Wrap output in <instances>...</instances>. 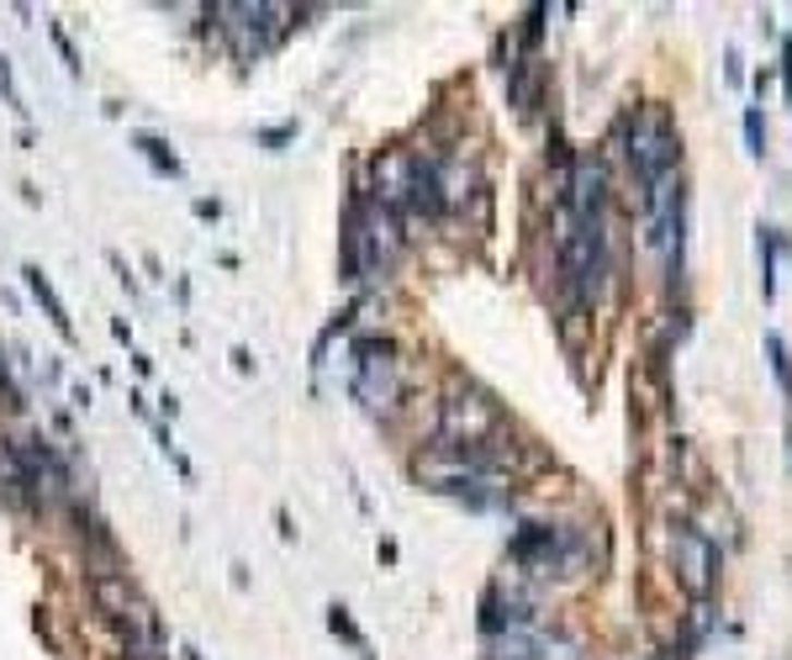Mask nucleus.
Instances as JSON below:
<instances>
[{
  "label": "nucleus",
  "mask_w": 792,
  "mask_h": 660,
  "mask_svg": "<svg viewBox=\"0 0 792 660\" xmlns=\"http://www.w3.org/2000/svg\"><path fill=\"white\" fill-rule=\"evenodd\" d=\"M185 660H202V656H196V650H185Z\"/></svg>",
  "instance_id": "23"
},
{
  "label": "nucleus",
  "mask_w": 792,
  "mask_h": 660,
  "mask_svg": "<svg viewBox=\"0 0 792 660\" xmlns=\"http://www.w3.org/2000/svg\"><path fill=\"white\" fill-rule=\"evenodd\" d=\"M0 402L16 413L22 407V391H16V381H11V370H5V359H0Z\"/></svg>",
  "instance_id": "19"
},
{
  "label": "nucleus",
  "mask_w": 792,
  "mask_h": 660,
  "mask_svg": "<svg viewBox=\"0 0 792 660\" xmlns=\"http://www.w3.org/2000/svg\"><path fill=\"white\" fill-rule=\"evenodd\" d=\"M397 248H402L397 211L349 201V217H344V280H365V276L391 270Z\"/></svg>",
  "instance_id": "2"
},
{
  "label": "nucleus",
  "mask_w": 792,
  "mask_h": 660,
  "mask_svg": "<svg viewBox=\"0 0 792 660\" xmlns=\"http://www.w3.org/2000/svg\"><path fill=\"white\" fill-rule=\"evenodd\" d=\"M682 159V138H677V122L666 106H645L634 111L629 122V170H634V185H639V207L655 211L671 191V170Z\"/></svg>",
  "instance_id": "1"
},
{
  "label": "nucleus",
  "mask_w": 792,
  "mask_h": 660,
  "mask_svg": "<svg viewBox=\"0 0 792 660\" xmlns=\"http://www.w3.org/2000/svg\"><path fill=\"white\" fill-rule=\"evenodd\" d=\"M723 74H729V85H740V80H745V70H740V53H734V48L723 53Z\"/></svg>",
  "instance_id": "22"
},
{
  "label": "nucleus",
  "mask_w": 792,
  "mask_h": 660,
  "mask_svg": "<svg viewBox=\"0 0 792 660\" xmlns=\"http://www.w3.org/2000/svg\"><path fill=\"white\" fill-rule=\"evenodd\" d=\"M407 180H413V154H380L376 164H370V196H376V207L397 211L407 207Z\"/></svg>",
  "instance_id": "6"
},
{
  "label": "nucleus",
  "mask_w": 792,
  "mask_h": 660,
  "mask_svg": "<svg viewBox=\"0 0 792 660\" xmlns=\"http://www.w3.org/2000/svg\"><path fill=\"white\" fill-rule=\"evenodd\" d=\"M0 90H5L11 106H22V90H16V80H11V59H0Z\"/></svg>",
  "instance_id": "20"
},
{
  "label": "nucleus",
  "mask_w": 792,
  "mask_h": 660,
  "mask_svg": "<svg viewBox=\"0 0 792 660\" xmlns=\"http://www.w3.org/2000/svg\"><path fill=\"white\" fill-rule=\"evenodd\" d=\"M328 628H333V634H344V639L354 645V650H365V634H360V624L349 619V608H344V602H333V608H328Z\"/></svg>",
  "instance_id": "15"
},
{
  "label": "nucleus",
  "mask_w": 792,
  "mask_h": 660,
  "mask_svg": "<svg viewBox=\"0 0 792 660\" xmlns=\"http://www.w3.org/2000/svg\"><path fill=\"white\" fill-rule=\"evenodd\" d=\"M766 354H771V376L782 386V396L792 402V354H788V344H782V333H766Z\"/></svg>",
  "instance_id": "14"
},
{
  "label": "nucleus",
  "mask_w": 792,
  "mask_h": 660,
  "mask_svg": "<svg viewBox=\"0 0 792 660\" xmlns=\"http://www.w3.org/2000/svg\"><path fill=\"white\" fill-rule=\"evenodd\" d=\"M138 148L148 154V159H154V170H159V174H180V159H174V154L159 138H138Z\"/></svg>",
  "instance_id": "16"
},
{
  "label": "nucleus",
  "mask_w": 792,
  "mask_h": 660,
  "mask_svg": "<svg viewBox=\"0 0 792 660\" xmlns=\"http://www.w3.org/2000/svg\"><path fill=\"white\" fill-rule=\"evenodd\" d=\"M545 16H550L545 5H534V11L523 16V42H528V48H534V42H539V33H545Z\"/></svg>",
  "instance_id": "18"
},
{
  "label": "nucleus",
  "mask_w": 792,
  "mask_h": 660,
  "mask_svg": "<svg viewBox=\"0 0 792 660\" xmlns=\"http://www.w3.org/2000/svg\"><path fill=\"white\" fill-rule=\"evenodd\" d=\"M22 276H27V291H33V296H37V307H42V313H48V317H53V328H59L64 339H74V322H70V313H64V302H59V291H53V280L42 276L37 265H27Z\"/></svg>",
  "instance_id": "13"
},
{
  "label": "nucleus",
  "mask_w": 792,
  "mask_h": 660,
  "mask_svg": "<svg viewBox=\"0 0 792 660\" xmlns=\"http://www.w3.org/2000/svg\"><path fill=\"white\" fill-rule=\"evenodd\" d=\"M11 454L22 460V476H27V487H33L37 497H64L70 470H64V460L48 450L42 439H11Z\"/></svg>",
  "instance_id": "5"
},
{
  "label": "nucleus",
  "mask_w": 792,
  "mask_h": 660,
  "mask_svg": "<svg viewBox=\"0 0 792 660\" xmlns=\"http://www.w3.org/2000/svg\"><path fill=\"white\" fill-rule=\"evenodd\" d=\"M571 550V534H560V528H550V523H523V534H517L513 545H508V555L513 560H560Z\"/></svg>",
  "instance_id": "8"
},
{
  "label": "nucleus",
  "mask_w": 792,
  "mask_h": 660,
  "mask_svg": "<svg viewBox=\"0 0 792 660\" xmlns=\"http://www.w3.org/2000/svg\"><path fill=\"white\" fill-rule=\"evenodd\" d=\"M407 211L439 217L444 211V185H439V159L413 154V180H407Z\"/></svg>",
  "instance_id": "9"
},
{
  "label": "nucleus",
  "mask_w": 792,
  "mask_h": 660,
  "mask_svg": "<svg viewBox=\"0 0 792 660\" xmlns=\"http://www.w3.org/2000/svg\"><path fill=\"white\" fill-rule=\"evenodd\" d=\"M677 545H682V565H677V571H682V576H687V587L703 597V591H708V582H714V571H719V550H714V545H708L692 523H677Z\"/></svg>",
  "instance_id": "7"
},
{
  "label": "nucleus",
  "mask_w": 792,
  "mask_h": 660,
  "mask_svg": "<svg viewBox=\"0 0 792 660\" xmlns=\"http://www.w3.org/2000/svg\"><path fill=\"white\" fill-rule=\"evenodd\" d=\"M497 428H502V407H497L486 391H476V386L449 391V402H444V439H454V444H486Z\"/></svg>",
  "instance_id": "4"
},
{
  "label": "nucleus",
  "mask_w": 792,
  "mask_h": 660,
  "mask_svg": "<svg viewBox=\"0 0 792 660\" xmlns=\"http://www.w3.org/2000/svg\"><path fill=\"white\" fill-rule=\"evenodd\" d=\"M745 143H751V154H756V159H766V122H760L756 106L745 111Z\"/></svg>",
  "instance_id": "17"
},
{
  "label": "nucleus",
  "mask_w": 792,
  "mask_h": 660,
  "mask_svg": "<svg viewBox=\"0 0 792 660\" xmlns=\"http://www.w3.org/2000/svg\"><path fill=\"white\" fill-rule=\"evenodd\" d=\"M354 396L386 413L397 402V344L391 339H360L354 344Z\"/></svg>",
  "instance_id": "3"
},
{
  "label": "nucleus",
  "mask_w": 792,
  "mask_h": 660,
  "mask_svg": "<svg viewBox=\"0 0 792 660\" xmlns=\"http://www.w3.org/2000/svg\"><path fill=\"white\" fill-rule=\"evenodd\" d=\"M497 660H576V650L565 639H550V634H528V628H508L502 639V656Z\"/></svg>",
  "instance_id": "10"
},
{
  "label": "nucleus",
  "mask_w": 792,
  "mask_h": 660,
  "mask_svg": "<svg viewBox=\"0 0 792 660\" xmlns=\"http://www.w3.org/2000/svg\"><path fill=\"white\" fill-rule=\"evenodd\" d=\"M90 597H96V608H101L111 624L127 619V608L138 602V591L127 587V576H117V571H96V576H90Z\"/></svg>",
  "instance_id": "11"
},
{
  "label": "nucleus",
  "mask_w": 792,
  "mask_h": 660,
  "mask_svg": "<svg viewBox=\"0 0 792 660\" xmlns=\"http://www.w3.org/2000/svg\"><path fill=\"white\" fill-rule=\"evenodd\" d=\"M756 254H760V296L771 302L777 296V265H782V254H788V233L782 228H756Z\"/></svg>",
  "instance_id": "12"
},
{
  "label": "nucleus",
  "mask_w": 792,
  "mask_h": 660,
  "mask_svg": "<svg viewBox=\"0 0 792 660\" xmlns=\"http://www.w3.org/2000/svg\"><path fill=\"white\" fill-rule=\"evenodd\" d=\"M782 90H788V106H792V37H782Z\"/></svg>",
  "instance_id": "21"
}]
</instances>
